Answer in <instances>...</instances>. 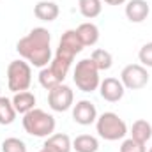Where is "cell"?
Segmentation results:
<instances>
[{
	"mask_svg": "<svg viewBox=\"0 0 152 152\" xmlns=\"http://www.w3.org/2000/svg\"><path fill=\"white\" fill-rule=\"evenodd\" d=\"M51 34L44 27L32 28L25 37L16 42V51L34 67H46L51 62Z\"/></svg>",
	"mask_w": 152,
	"mask_h": 152,
	"instance_id": "obj_1",
	"label": "cell"
},
{
	"mask_svg": "<svg viewBox=\"0 0 152 152\" xmlns=\"http://www.w3.org/2000/svg\"><path fill=\"white\" fill-rule=\"evenodd\" d=\"M21 124H23L25 133L30 136H36V138L51 136L55 131V126H57L55 117L48 112H44V110H41V108H34L28 113H25Z\"/></svg>",
	"mask_w": 152,
	"mask_h": 152,
	"instance_id": "obj_2",
	"label": "cell"
},
{
	"mask_svg": "<svg viewBox=\"0 0 152 152\" xmlns=\"http://www.w3.org/2000/svg\"><path fill=\"white\" fill-rule=\"evenodd\" d=\"M96 131L97 134L106 140V142H117L122 140L127 134V126L126 122L113 112H104L97 117L96 120Z\"/></svg>",
	"mask_w": 152,
	"mask_h": 152,
	"instance_id": "obj_3",
	"label": "cell"
},
{
	"mask_svg": "<svg viewBox=\"0 0 152 152\" xmlns=\"http://www.w3.org/2000/svg\"><path fill=\"white\" fill-rule=\"evenodd\" d=\"M73 80H75L76 87L81 92H94L99 88V69L97 66L92 62V58H81L80 62H76L75 73H73Z\"/></svg>",
	"mask_w": 152,
	"mask_h": 152,
	"instance_id": "obj_4",
	"label": "cell"
},
{
	"mask_svg": "<svg viewBox=\"0 0 152 152\" xmlns=\"http://www.w3.org/2000/svg\"><path fill=\"white\" fill-rule=\"evenodd\" d=\"M32 83V67L25 60H12L7 66V87L11 92L28 90Z\"/></svg>",
	"mask_w": 152,
	"mask_h": 152,
	"instance_id": "obj_5",
	"label": "cell"
},
{
	"mask_svg": "<svg viewBox=\"0 0 152 152\" xmlns=\"http://www.w3.org/2000/svg\"><path fill=\"white\" fill-rule=\"evenodd\" d=\"M83 48H85V46H83L81 39L78 36V32H76V30H66V32L62 34L60 41H58V48H57V51H55V57L64 58V60H67V62L73 64L75 57L78 53H81Z\"/></svg>",
	"mask_w": 152,
	"mask_h": 152,
	"instance_id": "obj_6",
	"label": "cell"
},
{
	"mask_svg": "<svg viewBox=\"0 0 152 152\" xmlns=\"http://www.w3.org/2000/svg\"><path fill=\"white\" fill-rule=\"evenodd\" d=\"M48 104L53 112H67L75 104V92L69 85H57L51 90H48Z\"/></svg>",
	"mask_w": 152,
	"mask_h": 152,
	"instance_id": "obj_7",
	"label": "cell"
},
{
	"mask_svg": "<svg viewBox=\"0 0 152 152\" xmlns=\"http://www.w3.org/2000/svg\"><path fill=\"white\" fill-rule=\"evenodd\" d=\"M120 81L126 88L129 90H140L149 83V73L147 67L142 64H129L122 69L120 73Z\"/></svg>",
	"mask_w": 152,
	"mask_h": 152,
	"instance_id": "obj_8",
	"label": "cell"
},
{
	"mask_svg": "<svg viewBox=\"0 0 152 152\" xmlns=\"http://www.w3.org/2000/svg\"><path fill=\"white\" fill-rule=\"evenodd\" d=\"M73 120L80 126H90L97 120V110L94 103L81 99L76 104H73Z\"/></svg>",
	"mask_w": 152,
	"mask_h": 152,
	"instance_id": "obj_9",
	"label": "cell"
},
{
	"mask_svg": "<svg viewBox=\"0 0 152 152\" xmlns=\"http://www.w3.org/2000/svg\"><path fill=\"white\" fill-rule=\"evenodd\" d=\"M99 94L108 103H118L126 94V87L117 78H104L99 83Z\"/></svg>",
	"mask_w": 152,
	"mask_h": 152,
	"instance_id": "obj_10",
	"label": "cell"
},
{
	"mask_svg": "<svg viewBox=\"0 0 152 152\" xmlns=\"http://www.w3.org/2000/svg\"><path fill=\"white\" fill-rule=\"evenodd\" d=\"M151 5L147 0H127L126 2V18L131 23H142L149 18Z\"/></svg>",
	"mask_w": 152,
	"mask_h": 152,
	"instance_id": "obj_11",
	"label": "cell"
},
{
	"mask_svg": "<svg viewBox=\"0 0 152 152\" xmlns=\"http://www.w3.org/2000/svg\"><path fill=\"white\" fill-rule=\"evenodd\" d=\"M58 5L55 2H50V0H41L34 5V16L41 20V21H55L58 18Z\"/></svg>",
	"mask_w": 152,
	"mask_h": 152,
	"instance_id": "obj_12",
	"label": "cell"
},
{
	"mask_svg": "<svg viewBox=\"0 0 152 152\" xmlns=\"http://www.w3.org/2000/svg\"><path fill=\"white\" fill-rule=\"evenodd\" d=\"M44 149H48L50 152H71L73 151V142L67 134L64 133H57V134H51L46 138Z\"/></svg>",
	"mask_w": 152,
	"mask_h": 152,
	"instance_id": "obj_13",
	"label": "cell"
},
{
	"mask_svg": "<svg viewBox=\"0 0 152 152\" xmlns=\"http://www.w3.org/2000/svg\"><path fill=\"white\" fill-rule=\"evenodd\" d=\"M11 101H12V106H14L16 113L25 115V113H28L30 110L36 108V96H34L32 92H28V90L16 92Z\"/></svg>",
	"mask_w": 152,
	"mask_h": 152,
	"instance_id": "obj_14",
	"label": "cell"
},
{
	"mask_svg": "<svg viewBox=\"0 0 152 152\" xmlns=\"http://www.w3.org/2000/svg\"><path fill=\"white\" fill-rule=\"evenodd\" d=\"M76 32H78V36L81 39L83 46H94V44H97V41H99V28H97V25H94L92 21H85V23L78 25Z\"/></svg>",
	"mask_w": 152,
	"mask_h": 152,
	"instance_id": "obj_15",
	"label": "cell"
},
{
	"mask_svg": "<svg viewBox=\"0 0 152 152\" xmlns=\"http://www.w3.org/2000/svg\"><path fill=\"white\" fill-rule=\"evenodd\" d=\"M131 138L140 142V143H147L152 138V126L143 118L134 120L131 126Z\"/></svg>",
	"mask_w": 152,
	"mask_h": 152,
	"instance_id": "obj_16",
	"label": "cell"
},
{
	"mask_svg": "<svg viewBox=\"0 0 152 152\" xmlns=\"http://www.w3.org/2000/svg\"><path fill=\"white\" fill-rule=\"evenodd\" d=\"M78 9L83 18L94 20L103 11V0H78Z\"/></svg>",
	"mask_w": 152,
	"mask_h": 152,
	"instance_id": "obj_17",
	"label": "cell"
},
{
	"mask_svg": "<svg viewBox=\"0 0 152 152\" xmlns=\"http://www.w3.org/2000/svg\"><path fill=\"white\" fill-rule=\"evenodd\" d=\"M73 149L76 152H97L99 151V142L92 134H80L73 140Z\"/></svg>",
	"mask_w": 152,
	"mask_h": 152,
	"instance_id": "obj_18",
	"label": "cell"
},
{
	"mask_svg": "<svg viewBox=\"0 0 152 152\" xmlns=\"http://www.w3.org/2000/svg\"><path fill=\"white\" fill-rule=\"evenodd\" d=\"M90 58H92V62L97 66L99 71H108V69L113 66V57H112V53L106 51L104 48H97V50H94L92 55H90Z\"/></svg>",
	"mask_w": 152,
	"mask_h": 152,
	"instance_id": "obj_19",
	"label": "cell"
},
{
	"mask_svg": "<svg viewBox=\"0 0 152 152\" xmlns=\"http://www.w3.org/2000/svg\"><path fill=\"white\" fill-rule=\"evenodd\" d=\"M16 115L18 113H16V110L12 106V101L7 99V97H4V96H0V124L2 126L12 124L14 118H16Z\"/></svg>",
	"mask_w": 152,
	"mask_h": 152,
	"instance_id": "obj_20",
	"label": "cell"
},
{
	"mask_svg": "<svg viewBox=\"0 0 152 152\" xmlns=\"http://www.w3.org/2000/svg\"><path fill=\"white\" fill-rule=\"evenodd\" d=\"M39 83H41V87H42V88L51 90L53 87L60 85L62 81H60V80H58L55 75H53V71L50 69V66H46V67H42V69L39 71Z\"/></svg>",
	"mask_w": 152,
	"mask_h": 152,
	"instance_id": "obj_21",
	"label": "cell"
},
{
	"mask_svg": "<svg viewBox=\"0 0 152 152\" xmlns=\"http://www.w3.org/2000/svg\"><path fill=\"white\" fill-rule=\"evenodd\" d=\"M50 69L53 71V75L64 83L66 76H67L69 69H71V62H67V60H64V58H58V57H53V60H51V64H50Z\"/></svg>",
	"mask_w": 152,
	"mask_h": 152,
	"instance_id": "obj_22",
	"label": "cell"
},
{
	"mask_svg": "<svg viewBox=\"0 0 152 152\" xmlns=\"http://www.w3.org/2000/svg\"><path fill=\"white\" fill-rule=\"evenodd\" d=\"M2 152H27V143L20 138H5L2 142Z\"/></svg>",
	"mask_w": 152,
	"mask_h": 152,
	"instance_id": "obj_23",
	"label": "cell"
},
{
	"mask_svg": "<svg viewBox=\"0 0 152 152\" xmlns=\"http://www.w3.org/2000/svg\"><path fill=\"white\" fill-rule=\"evenodd\" d=\"M138 60L142 62L143 67H152V41L145 42L140 51H138Z\"/></svg>",
	"mask_w": 152,
	"mask_h": 152,
	"instance_id": "obj_24",
	"label": "cell"
},
{
	"mask_svg": "<svg viewBox=\"0 0 152 152\" xmlns=\"http://www.w3.org/2000/svg\"><path fill=\"white\" fill-rule=\"evenodd\" d=\"M120 152H147V151H145V143H140L133 138H127V140L122 142Z\"/></svg>",
	"mask_w": 152,
	"mask_h": 152,
	"instance_id": "obj_25",
	"label": "cell"
},
{
	"mask_svg": "<svg viewBox=\"0 0 152 152\" xmlns=\"http://www.w3.org/2000/svg\"><path fill=\"white\" fill-rule=\"evenodd\" d=\"M103 2H106V4H110V5H122V4H126L127 0H103Z\"/></svg>",
	"mask_w": 152,
	"mask_h": 152,
	"instance_id": "obj_26",
	"label": "cell"
},
{
	"mask_svg": "<svg viewBox=\"0 0 152 152\" xmlns=\"http://www.w3.org/2000/svg\"><path fill=\"white\" fill-rule=\"evenodd\" d=\"M39 152H50V151H48V149H44V147H42V149H41V151H39Z\"/></svg>",
	"mask_w": 152,
	"mask_h": 152,
	"instance_id": "obj_27",
	"label": "cell"
},
{
	"mask_svg": "<svg viewBox=\"0 0 152 152\" xmlns=\"http://www.w3.org/2000/svg\"><path fill=\"white\" fill-rule=\"evenodd\" d=\"M149 152H152V147H151V149H149Z\"/></svg>",
	"mask_w": 152,
	"mask_h": 152,
	"instance_id": "obj_28",
	"label": "cell"
}]
</instances>
